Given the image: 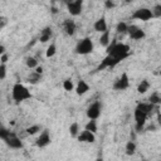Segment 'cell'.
I'll list each match as a JSON object with an SVG mask.
<instances>
[{"label":"cell","mask_w":161,"mask_h":161,"mask_svg":"<svg viewBox=\"0 0 161 161\" xmlns=\"http://www.w3.org/2000/svg\"><path fill=\"white\" fill-rule=\"evenodd\" d=\"M107 54L115 57L118 62H122L123 59H126L130 55V47L123 43H117L116 40H113L111 44H108L107 47Z\"/></svg>","instance_id":"6da1fadb"},{"label":"cell","mask_w":161,"mask_h":161,"mask_svg":"<svg viewBox=\"0 0 161 161\" xmlns=\"http://www.w3.org/2000/svg\"><path fill=\"white\" fill-rule=\"evenodd\" d=\"M12 96H13V100L17 101V102H23V101H25V100L31 98V93L28 91L26 87H24V86L20 84V83L14 84Z\"/></svg>","instance_id":"7a4b0ae2"},{"label":"cell","mask_w":161,"mask_h":161,"mask_svg":"<svg viewBox=\"0 0 161 161\" xmlns=\"http://www.w3.org/2000/svg\"><path fill=\"white\" fill-rule=\"evenodd\" d=\"M93 52V43L89 38H83L81 42H78L77 47H76V53L77 54H89Z\"/></svg>","instance_id":"3957f363"},{"label":"cell","mask_w":161,"mask_h":161,"mask_svg":"<svg viewBox=\"0 0 161 161\" xmlns=\"http://www.w3.org/2000/svg\"><path fill=\"white\" fill-rule=\"evenodd\" d=\"M132 18L134 19H137V20L147 21V20H150V19L154 18V14H152V10H150L147 8H141V9H137L132 14Z\"/></svg>","instance_id":"277c9868"},{"label":"cell","mask_w":161,"mask_h":161,"mask_svg":"<svg viewBox=\"0 0 161 161\" xmlns=\"http://www.w3.org/2000/svg\"><path fill=\"white\" fill-rule=\"evenodd\" d=\"M147 113L142 112L141 110L136 108L135 110V120H136V131L137 132H141L144 130V126H145V122H146V118H147Z\"/></svg>","instance_id":"5b68a950"},{"label":"cell","mask_w":161,"mask_h":161,"mask_svg":"<svg viewBox=\"0 0 161 161\" xmlns=\"http://www.w3.org/2000/svg\"><path fill=\"white\" fill-rule=\"evenodd\" d=\"M10 149H21L23 147V142L20 141V139L14 134V132H10L8 135V137L5 140H3Z\"/></svg>","instance_id":"8992f818"},{"label":"cell","mask_w":161,"mask_h":161,"mask_svg":"<svg viewBox=\"0 0 161 161\" xmlns=\"http://www.w3.org/2000/svg\"><path fill=\"white\" fill-rule=\"evenodd\" d=\"M67 7H68L69 14L73 15V17H77V15H79L81 12H82L83 2H82V0H72V2H69V3L67 4Z\"/></svg>","instance_id":"52a82bcc"},{"label":"cell","mask_w":161,"mask_h":161,"mask_svg":"<svg viewBox=\"0 0 161 161\" xmlns=\"http://www.w3.org/2000/svg\"><path fill=\"white\" fill-rule=\"evenodd\" d=\"M101 115V103L100 102H94L92 103L88 110H87V117L89 120H97Z\"/></svg>","instance_id":"ba28073f"},{"label":"cell","mask_w":161,"mask_h":161,"mask_svg":"<svg viewBox=\"0 0 161 161\" xmlns=\"http://www.w3.org/2000/svg\"><path fill=\"white\" fill-rule=\"evenodd\" d=\"M128 86H130L128 76H127V73H122L121 77L118 79H116V82L113 84V89H116V91H123V89L128 88Z\"/></svg>","instance_id":"9c48e42d"},{"label":"cell","mask_w":161,"mask_h":161,"mask_svg":"<svg viewBox=\"0 0 161 161\" xmlns=\"http://www.w3.org/2000/svg\"><path fill=\"white\" fill-rule=\"evenodd\" d=\"M127 33H128V36H130V38L134 39V40H140V39H142V38H145V31H144L142 29L135 26V25L128 26Z\"/></svg>","instance_id":"30bf717a"},{"label":"cell","mask_w":161,"mask_h":161,"mask_svg":"<svg viewBox=\"0 0 161 161\" xmlns=\"http://www.w3.org/2000/svg\"><path fill=\"white\" fill-rule=\"evenodd\" d=\"M118 63H120V62H118L115 57H112V55L107 54V57L102 60V63L98 66L97 71H102V69H105V68H112V67H115L116 64H118Z\"/></svg>","instance_id":"8fae6325"},{"label":"cell","mask_w":161,"mask_h":161,"mask_svg":"<svg viewBox=\"0 0 161 161\" xmlns=\"http://www.w3.org/2000/svg\"><path fill=\"white\" fill-rule=\"evenodd\" d=\"M49 144H50V136H49V132L45 130V131H43V132L40 134V136L38 137L36 145H37L38 147H45V146H48Z\"/></svg>","instance_id":"7c38bea8"},{"label":"cell","mask_w":161,"mask_h":161,"mask_svg":"<svg viewBox=\"0 0 161 161\" xmlns=\"http://www.w3.org/2000/svg\"><path fill=\"white\" fill-rule=\"evenodd\" d=\"M63 28L67 36H73L76 33V23L71 19H66L63 23Z\"/></svg>","instance_id":"4fadbf2b"},{"label":"cell","mask_w":161,"mask_h":161,"mask_svg":"<svg viewBox=\"0 0 161 161\" xmlns=\"http://www.w3.org/2000/svg\"><path fill=\"white\" fill-rule=\"evenodd\" d=\"M94 140H96L94 132L88 131V130H84V131L78 136V141H81V142H89V144H92V142H94Z\"/></svg>","instance_id":"5bb4252c"},{"label":"cell","mask_w":161,"mask_h":161,"mask_svg":"<svg viewBox=\"0 0 161 161\" xmlns=\"http://www.w3.org/2000/svg\"><path fill=\"white\" fill-rule=\"evenodd\" d=\"M94 30L96 31H100V33H105V31L107 30V23H106V19L102 17L101 19H98L97 21L94 23Z\"/></svg>","instance_id":"9a60e30c"},{"label":"cell","mask_w":161,"mask_h":161,"mask_svg":"<svg viewBox=\"0 0 161 161\" xmlns=\"http://www.w3.org/2000/svg\"><path fill=\"white\" fill-rule=\"evenodd\" d=\"M88 91H89V86H88V83H87V82H84V81H79V82H78V84H77V87H76V92H77V94H78V96H82V94L87 93Z\"/></svg>","instance_id":"2e32d148"},{"label":"cell","mask_w":161,"mask_h":161,"mask_svg":"<svg viewBox=\"0 0 161 161\" xmlns=\"http://www.w3.org/2000/svg\"><path fill=\"white\" fill-rule=\"evenodd\" d=\"M136 108L141 110L142 112L147 113V116H150V115H152V112H154L155 105H152V103H150V102H149V103H139Z\"/></svg>","instance_id":"e0dca14e"},{"label":"cell","mask_w":161,"mask_h":161,"mask_svg":"<svg viewBox=\"0 0 161 161\" xmlns=\"http://www.w3.org/2000/svg\"><path fill=\"white\" fill-rule=\"evenodd\" d=\"M50 37H52V29H50L49 26H47V28H44V29L42 30L40 42H42V43H47V42L50 39Z\"/></svg>","instance_id":"ac0fdd59"},{"label":"cell","mask_w":161,"mask_h":161,"mask_svg":"<svg viewBox=\"0 0 161 161\" xmlns=\"http://www.w3.org/2000/svg\"><path fill=\"white\" fill-rule=\"evenodd\" d=\"M149 88H150V82H149L147 79H144V81H141V83L139 84L137 92L141 93V94H144V93H146V91H149Z\"/></svg>","instance_id":"d6986e66"},{"label":"cell","mask_w":161,"mask_h":161,"mask_svg":"<svg viewBox=\"0 0 161 161\" xmlns=\"http://www.w3.org/2000/svg\"><path fill=\"white\" fill-rule=\"evenodd\" d=\"M100 43H101V45H103V47H108V44H110V31L108 30H106L105 33H102V36H101V38H100Z\"/></svg>","instance_id":"ffe728a7"},{"label":"cell","mask_w":161,"mask_h":161,"mask_svg":"<svg viewBox=\"0 0 161 161\" xmlns=\"http://www.w3.org/2000/svg\"><path fill=\"white\" fill-rule=\"evenodd\" d=\"M149 101H150V103H152V105H160V103H161V94H159L157 92H154V93L150 96Z\"/></svg>","instance_id":"44dd1931"},{"label":"cell","mask_w":161,"mask_h":161,"mask_svg":"<svg viewBox=\"0 0 161 161\" xmlns=\"http://www.w3.org/2000/svg\"><path fill=\"white\" fill-rule=\"evenodd\" d=\"M127 29H128V25H127L125 21H120V23L117 24V26H116L117 33H120V34H125V33H127Z\"/></svg>","instance_id":"7402d4cb"},{"label":"cell","mask_w":161,"mask_h":161,"mask_svg":"<svg viewBox=\"0 0 161 161\" xmlns=\"http://www.w3.org/2000/svg\"><path fill=\"white\" fill-rule=\"evenodd\" d=\"M136 151V145L134 141H128L126 145V154L127 155H134Z\"/></svg>","instance_id":"603a6c76"},{"label":"cell","mask_w":161,"mask_h":161,"mask_svg":"<svg viewBox=\"0 0 161 161\" xmlns=\"http://www.w3.org/2000/svg\"><path fill=\"white\" fill-rule=\"evenodd\" d=\"M42 74H39V73H37V72H34V73H31L30 76H29V82L31 83V84H37L38 82H40V77Z\"/></svg>","instance_id":"cb8c5ba5"},{"label":"cell","mask_w":161,"mask_h":161,"mask_svg":"<svg viewBox=\"0 0 161 161\" xmlns=\"http://www.w3.org/2000/svg\"><path fill=\"white\" fill-rule=\"evenodd\" d=\"M86 130L92 131V132H97V123H96V120H91L86 125Z\"/></svg>","instance_id":"d4e9b609"},{"label":"cell","mask_w":161,"mask_h":161,"mask_svg":"<svg viewBox=\"0 0 161 161\" xmlns=\"http://www.w3.org/2000/svg\"><path fill=\"white\" fill-rule=\"evenodd\" d=\"M26 67L28 68H37L38 67V60L36 58H28L26 59Z\"/></svg>","instance_id":"484cf974"},{"label":"cell","mask_w":161,"mask_h":161,"mask_svg":"<svg viewBox=\"0 0 161 161\" xmlns=\"http://www.w3.org/2000/svg\"><path fill=\"white\" fill-rule=\"evenodd\" d=\"M69 132H71V136H72V137H77V136H78V123H77V122H74V123L71 125Z\"/></svg>","instance_id":"4316f807"},{"label":"cell","mask_w":161,"mask_h":161,"mask_svg":"<svg viewBox=\"0 0 161 161\" xmlns=\"http://www.w3.org/2000/svg\"><path fill=\"white\" fill-rule=\"evenodd\" d=\"M55 52H57V48H55V44H50L49 47H48V49H47V57L48 58H50V57H53L54 54H55Z\"/></svg>","instance_id":"83f0119b"},{"label":"cell","mask_w":161,"mask_h":161,"mask_svg":"<svg viewBox=\"0 0 161 161\" xmlns=\"http://www.w3.org/2000/svg\"><path fill=\"white\" fill-rule=\"evenodd\" d=\"M152 14H154V18H161V4H157L154 7Z\"/></svg>","instance_id":"f1b7e54d"},{"label":"cell","mask_w":161,"mask_h":161,"mask_svg":"<svg viewBox=\"0 0 161 161\" xmlns=\"http://www.w3.org/2000/svg\"><path fill=\"white\" fill-rule=\"evenodd\" d=\"M39 130H40V128H39V126H37V125H36V126H30V127L26 128V134H28V135H36Z\"/></svg>","instance_id":"f546056e"},{"label":"cell","mask_w":161,"mask_h":161,"mask_svg":"<svg viewBox=\"0 0 161 161\" xmlns=\"http://www.w3.org/2000/svg\"><path fill=\"white\" fill-rule=\"evenodd\" d=\"M63 88L66 91H72L73 89V82L71 79H66L63 82Z\"/></svg>","instance_id":"4dcf8cb0"},{"label":"cell","mask_w":161,"mask_h":161,"mask_svg":"<svg viewBox=\"0 0 161 161\" xmlns=\"http://www.w3.org/2000/svg\"><path fill=\"white\" fill-rule=\"evenodd\" d=\"M9 134H10V131L7 130L5 127H2V128H0V139H2V140H5V139L8 137Z\"/></svg>","instance_id":"1f68e13d"},{"label":"cell","mask_w":161,"mask_h":161,"mask_svg":"<svg viewBox=\"0 0 161 161\" xmlns=\"http://www.w3.org/2000/svg\"><path fill=\"white\" fill-rule=\"evenodd\" d=\"M7 76V66L4 63L0 64V79H4Z\"/></svg>","instance_id":"d6a6232c"},{"label":"cell","mask_w":161,"mask_h":161,"mask_svg":"<svg viewBox=\"0 0 161 161\" xmlns=\"http://www.w3.org/2000/svg\"><path fill=\"white\" fill-rule=\"evenodd\" d=\"M105 7L107 9H112V8H115V3L112 2V0H106V2H105Z\"/></svg>","instance_id":"836d02e7"},{"label":"cell","mask_w":161,"mask_h":161,"mask_svg":"<svg viewBox=\"0 0 161 161\" xmlns=\"http://www.w3.org/2000/svg\"><path fill=\"white\" fill-rule=\"evenodd\" d=\"M8 58H9V57H8V54H7V53H4V54H2V57H0V60H2V63H4V64H5V63L8 62Z\"/></svg>","instance_id":"e575fe53"},{"label":"cell","mask_w":161,"mask_h":161,"mask_svg":"<svg viewBox=\"0 0 161 161\" xmlns=\"http://www.w3.org/2000/svg\"><path fill=\"white\" fill-rule=\"evenodd\" d=\"M5 24H7V18L2 17V24H0V29H3L5 26Z\"/></svg>","instance_id":"d590c367"},{"label":"cell","mask_w":161,"mask_h":161,"mask_svg":"<svg viewBox=\"0 0 161 161\" xmlns=\"http://www.w3.org/2000/svg\"><path fill=\"white\" fill-rule=\"evenodd\" d=\"M156 115H157V123H159V126L161 127V112H160V111H157V112H156Z\"/></svg>","instance_id":"8d00e7d4"},{"label":"cell","mask_w":161,"mask_h":161,"mask_svg":"<svg viewBox=\"0 0 161 161\" xmlns=\"http://www.w3.org/2000/svg\"><path fill=\"white\" fill-rule=\"evenodd\" d=\"M36 72L39 73V74H42V73H43V68H42V67H37V68H36Z\"/></svg>","instance_id":"74e56055"},{"label":"cell","mask_w":161,"mask_h":161,"mask_svg":"<svg viewBox=\"0 0 161 161\" xmlns=\"http://www.w3.org/2000/svg\"><path fill=\"white\" fill-rule=\"evenodd\" d=\"M5 53V47L2 44V45H0V54H4Z\"/></svg>","instance_id":"f35d334b"},{"label":"cell","mask_w":161,"mask_h":161,"mask_svg":"<svg viewBox=\"0 0 161 161\" xmlns=\"http://www.w3.org/2000/svg\"><path fill=\"white\" fill-rule=\"evenodd\" d=\"M57 12H58L57 8H52V13H53V14H57Z\"/></svg>","instance_id":"ab89813d"},{"label":"cell","mask_w":161,"mask_h":161,"mask_svg":"<svg viewBox=\"0 0 161 161\" xmlns=\"http://www.w3.org/2000/svg\"><path fill=\"white\" fill-rule=\"evenodd\" d=\"M132 2V0H126V3H131Z\"/></svg>","instance_id":"60d3db41"},{"label":"cell","mask_w":161,"mask_h":161,"mask_svg":"<svg viewBox=\"0 0 161 161\" xmlns=\"http://www.w3.org/2000/svg\"><path fill=\"white\" fill-rule=\"evenodd\" d=\"M160 74H161V71H160Z\"/></svg>","instance_id":"b9f144b4"}]
</instances>
